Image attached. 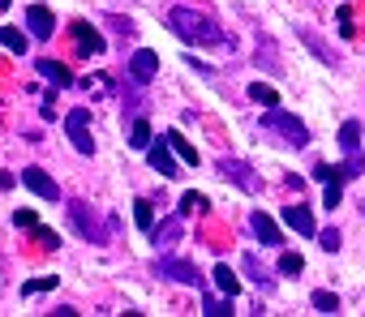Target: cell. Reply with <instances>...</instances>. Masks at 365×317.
<instances>
[{
    "instance_id": "obj_1",
    "label": "cell",
    "mask_w": 365,
    "mask_h": 317,
    "mask_svg": "<svg viewBox=\"0 0 365 317\" xmlns=\"http://www.w3.org/2000/svg\"><path fill=\"white\" fill-rule=\"evenodd\" d=\"M168 26L177 30L185 43H194V47H232V39H224V30H219L215 18H206V13L189 9V5H177V9H172V13H168Z\"/></svg>"
},
{
    "instance_id": "obj_2",
    "label": "cell",
    "mask_w": 365,
    "mask_h": 317,
    "mask_svg": "<svg viewBox=\"0 0 365 317\" xmlns=\"http://www.w3.org/2000/svg\"><path fill=\"white\" fill-rule=\"evenodd\" d=\"M262 129H266V133H275L279 141H288V146H305V141H310L305 124H301L297 116H288V112H279V107H266Z\"/></svg>"
},
{
    "instance_id": "obj_3",
    "label": "cell",
    "mask_w": 365,
    "mask_h": 317,
    "mask_svg": "<svg viewBox=\"0 0 365 317\" xmlns=\"http://www.w3.org/2000/svg\"><path fill=\"white\" fill-rule=\"evenodd\" d=\"M69 219H73V228L86 236V240H95V245H108V228H99V219H95V210L86 202H73L69 206Z\"/></svg>"
},
{
    "instance_id": "obj_4",
    "label": "cell",
    "mask_w": 365,
    "mask_h": 317,
    "mask_svg": "<svg viewBox=\"0 0 365 317\" xmlns=\"http://www.w3.org/2000/svg\"><path fill=\"white\" fill-rule=\"evenodd\" d=\"M65 129H69V141L77 146V154L95 150V141H90V112H86V107H73V112L65 116Z\"/></svg>"
},
{
    "instance_id": "obj_5",
    "label": "cell",
    "mask_w": 365,
    "mask_h": 317,
    "mask_svg": "<svg viewBox=\"0 0 365 317\" xmlns=\"http://www.w3.org/2000/svg\"><path fill=\"white\" fill-rule=\"evenodd\" d=\"M219 171H224L232 184H241L245 193H258V189H262V180L253 176V167H249V163H241V158H219Z\"/></svg>"
},
{
    "instance_id": "obj_6",
    "label": "cell",
    "mask_w": 365,
    "mask_h": 317,
    "mask_svg": "<svg viewBox=\"0 0 365 317\" xmlns=\"http://www.w3.org/2000/svg\"><path fill=\"white\" fill-rule=\"evenodd\" d=\"M22 184L30 189V193H39L43 202H56V197H60V189H56V180L47 176L43 167H22Z\"/></svg>"
},
{
    "instance_id": "obj_7",
    "label": "cell",
    "mask_w": 365,
    "mask_h": 317,
    "mask_svg": "<svg viewBox=\"0 0 365 317\" xmlns=\"http://www.w3.org/2000/svg\"><path fill=\"white\" fill-rule=\"evenodd\" d=\"M155 73H160V56H155L151 47H142V52H134V60H129V77H134V82H138V86H147Z\"/></svg>"
},
{
    "instance_id": "obj_8",
    "label": "cell",
    "mask_w": 365,
    "mask_h": 317,
    "mask_svg": "<svg viewBox=\"0 0 365 317\" xmlns=\"http://www.w3.org/2000/svg\"><path fill=\"white\" fill-rule=\"evenodd\" d=\"M155 271L168 275V279H177V283H189V288H198V283H202L194 266H189V262H177V258H168V253L160 258V266H155Z\"/></svg>"
},
{
    "instance_id": "obj_9",
    "label": "cell",
    "mask_w": 365,
    "mask_h": 317,
    "mask_svg": "<svg viewBox=\"0 0 365 317\" xmlns=\"http://www.w3.org/2000/svg\"><path fill=\"white\" fill-rule=\"evenodd\" d=\"M26 26H30V35H35V39H52L56 35V22H52V13H47L43 5H30L26 9Z\"/></svg>"
},
{
    "instance_id": "obj_10",
    "label": "cell",
    "mask_w": 365,
    "mask_h": 317,
    "mask_svg": "<svg viewBox=\"0 0 365 317\" xmlns=\"http://www.w3.org/2000/svg\"><path fill=\"white\" fill-rule=\"evenodd\" d=\"M249 228H253V236H258L262 245H284V236H279V228H275V219H271V215L253 210V215H249Z\"/></svg>"
},
{
    "instance_id": "obj_11",
    "label": "cell",
    "mask_w": 365,
    "mask_h": 317,
    "mask_svg": "<svg viewBox=\"0 0 365 317\" xmlns=\"http://www.w3.org/2000/svg\"><path fill=\"white\" fill-rule=\"evenodd\" d=\"M73 35H77V52H82V56H99L103 52V39H99V30H95V26L73 22Z\"/></svg>"
},
{
    "instance_id": "obj_12",
    "label": "cell",
    "mask_w": 365,
    "mask_h": 317,
    "mask_svg": "<svg viewBox=\"0 0 365 317\" xmlns=\"http://www.w3.org/2000/svg\"><path fill=\"white\" fill-rule=\"evenodd\" d=\"M284 223H288L297 236H314V215L305 206H284Z\"/></svg>"
},
{
    "instance_id": "obj_13",
    "label": "cell",
    "mask_w": 365,
    "mask_h": 317,
    "mask_svg": "<svg viewBox=\"0 0 365 317\" xmlns=\"http://www.w3.org/2000/svg\"><path fill=\"white\" fill-rule=\"evenodd\" d=\"M151 167L160 171V176H181L177 163H172V146H168V137L160 141V146H151Z\"/></svg>"
},
{
    "instance_id": "obj_14",
    "label": "cell",
    "mask_w": 365,
    "mask_h": 317,
    "mask_svg": "<svg viewBox=\"0 0 365 317\" xmlns=\"http://www.w3.org/2000/svg\"><path fill=\"white\" fill-rule=\"evenodd\" d=\"M177 240H181V215H177V219H164V223L155 228V249H164V253H168Z\"/></svg>"
},
{
    "instance_id": "obj_15",
    "label": "cell",
    "mask_w": 365,
    "mask_h": 317,
    "mask_svg": "<svg viewBox=\"0 0 365 317\" xmlns=\"http://www.w3.org/2000/svg\"><path fill=\"white\" fill-rule=\"evenodd\" d=\"M35 69H39V73H43L52 86H73V73H69L65 65H60V60H39Z\"/></svg>"
},
{
    "instance_id": "obj_16",
    "label": "cell",
    "mask_w": 365,
    "mask_h": 317,
    "mask_svg": "<svg viewBox=\"0 0 365 317\" xmlns=\"http://www.w3.org/2000/svg\"><path fill=\"white\" fill-rule=\"evenodd\" d=\"M241 266H245V275H249L253 283H258L262 292H271V288H275V279H271V275H266L262 266H258V258H253V253H245V258H241Z\"/></svg>"
},
{
    "instance_id": "obj_17",
    "label": "cell",
    "mask_w": 365,
    "mask_h": 317,
    "mask_svg": "<svg viewBox=\"0 0 365 317\" xmlns=\"http://www.w3.org/2000/svg\"><path fill=\"white\" fill-rule=\"evenodd\" d=\"M211 275H215V288H219V292H224L228 300H232L236 292H241V279H236V275L228 271V266H224V262H219V266H215V271H211Z\"/></svg>"
},
{
    "instance_id": "obj_18",
    "label": "cell",
    "mask_w": 365,
    "mask_h": 317,
    "mask_svg": "<svg viewBox=\"0 0 365 317\" xmlns=\"http://www.w3.org/2000/svg\"><path fill=\"white\" fill-rule=\"evenodd\" d=\"M340 146H344V154H357L361 150V124L357 120H344L340 124Z\"/></svg>"
},
{
    "instance_id": "obj_19",
    "label": "cell",
    "mask_w": 365,
    "mask_h": 317,
    "mask_svg": "<svg viewBox=\"0 0 365 317\" xmlns=\"http://www.w3.org/2000/svg\"><path fill=\"white\" fill-rule=\"evenodd\" d=\"M168 146H172V154H177V158H185V163H189V167H198V150H194V146H189V141H185V137H181L177 129H172V133H168Z\"/></svg>"
},
{
    "instance_id": "obj_20",
    "label": "cell",
    "mask_w": 365,
    "mask_h": 317,
    "mask_svg": "<svg viewBox=\"0 0 365 317\" xmlns=\"http://www.w3.org/2000/svg\"><path fill=\"white\" fill-rule=\"evenodd\" d=\"M134 223H138L142 232H155V202H147V197L134 202Z\"/></svg>"
},
{
    "instance_id": "obj_21",
    "label": "cell",
    "mask_w": 365,
    "mask_h": 317,
    "mask_svg": "<svg viewBox=\"0 0 365 317\" xmlns=\"http://www.w3.org/2000/svg\"><path fill=\"white\" fill-rule=\"evenodd\" d=\"M129 146H134V150H147V146H151V124L142 120V116L134 120V129H129Z\"/></svg>"
},
{
    "instance_id": "obj_22",
    "label": "cell",
    "mask_w": 365,
    "mask_h": 317,
    "mask_svg": "<svg viewBox=\"0 0 365 317\" xmlns=\"http://www.w3.org/2000/svg\"><path fill=\"white\" fill-rule=\"evenodd\" d=\"M0 47H9V52H26V35L18 26H5V30H0Z\"/></svg>"
},
{
    "instance_id": "obj_23",
    "label": "cell",
    "mask_w": 365,
    "mask_h": 317,
    "mask_svg": "<svg viewBox=\"0 0 365 317\" xmlns=\"http://www.w3.org/2000/svg\"><path fill=\"white\" fill-rule=\"evenodd\" d=\"M249 99H253V103H262V107H275V103H279V94H275V86L253 82V86H249Z\"/></svg>"
},
{
    "instance_id": "obj_24",
    "label": "cell",
    "mask_w": 365,
    "mask_h": 317,
    "mask_svg": "<svg viewBox=\"0 0 365 317\" xmlns=\"http://www.w3.org/2000/svg\"><path fill=\"white\" fill-rule=\"evenodd\" d=\"M211 210V202H206L202 193H185L181 197V215H206Z\"/></svg>"
},
{
    "instance_id": "obj_25",
    "label": "cell",
    "mask_w": 365,
    "mask_h": 317,
    "mask_svg": "<svg viewBox=\"0 0 365 317\" xmlns=\"http://www.w3.org/2000/svg\"><path fill=\"white\" fill-rule=\"evenodd\" d=\"M279 271L284 275H301L305 271V258H301V253H279Z\"/></svg>"
},
{
    "instance_id": "obj_26",
    "label": "cell",
    "mask_w": 365,
    "mask_h": 317,
    "mask_svg": "<svg viewBox=\"0 0 365 317\" xmlns=\"http://www.w3.org/2000/svg\"><path fill=\"white\" fill-rule=\"evenodd\" d=\"M314 309H318V313H340V300L331 292H314Z\"/></svg>"
},
{
    "instance_id": "obj_27",
    "label": "cell",
    "mask_w": 365,
    "mask_h": 317,
    "mask_svg": "<svg viewBox=\"0 0 365 317\" xmlns=\"http://www.w3.org/2000/svg\"><path fill=\"white\" fill-rule=\"evenodd\" d=\"M47 288H56V275H47V279H30V283H22V296H35V292H47Z\"/></svg>"
},
{
    "instance_id": "obj_28",
    "label": "cell",
    "mask_w": 365,
    "mask_h": 317,
    "mask_svg": "<svg viewBox=\"0 0 365 317\" xmlns=\"http://www.w3.org/2000/svg\"><path fill=\"white\" fill-rule=\"evenodd\" d=\"M202 313H206V317H224V313H232V309L224 305V300H215V296H206V300H202Z\"/></svg>"
},
{
    "instance_id": "obj_29",
    "label": "cell",
    "mask_w": 365,
    "mask_h": 317,
    "mask_svg": "<svg viewBox=\"0 0 365 317\" xmlns=\"http://www.w3.org/2000/svg\"><path fill=\"white\" fill-rule=\"evenodd\" d=\"M323 206H327V210H336V206H340V180H327V189H323Z\"/></svg>"
},
{
    "instance_id": "obj_30",
    "label": "cell",
    "mask_w": 365,
    "mask_h": 317,
    "mask_svg": "<svg viewBox=\"0 0 365 317\" xmlns=\"http://www.w3.org/2000/svg\"><path fill=\"white\" fill-rule=\"evenodd\" d=\"M318 245H323L327 253H336V249H340V232H336V228H327V232H318Z\"/></svg>"
},
{
    "instance_id": "obj_31",
    "label": "cell",
    "mask_w": 365,
    "mask_h": 317,
    "mask_svg": "<svg viewBox=\"0 0 365 317\" xmlns=\"http://www.w3.org/2000/svg\"><path fill=\"white\" fill-rule=\"evenodd\" d=\"M35 240H39L43 249H56V245H60V240H56V232H52V228H39V223H35Z\"/></svg>"
},
{
    "instance_id": "obj_32",
    "label": "cell",
    "mask_w": 365,
    "mask_h": 317,
    "mask_svg": "<svg viewBox=\"0 0 365 317\" xmlns=\"http://www.w3.org/2000/svg\"><path fill=\"white\" fill-rule=\"evenodd\" d=\"M13 223H18V228H35L39 219H35V210H18V215H13Z\"/></svg>"
},
{
    "instance_id": "obj_33",
    "label": "cell",
    "mask_w": 365,
    "mask_h": 317,
    "mask_svg": "<svg viewBox=\"0 0 365 317\" xmlns=\"http://www.w3.org/2000/svg\"><path fill=\"white\" fill-rule=\"evenodd\" d=\"M52 103H56V94H47L43 107H39V116H43V120H52V116H56V107H52Z\"/></svg>"
},
{
    "instance_id": "obj_34",
    "label": "cell",
    "mask_w": 365,
    "mask_h": 317,
    "mask_svg": "<svg viewBox=\"0 0 365 317\" xmlns=\"http://www.w3.org/2000/svg\"><path fill=\"white\" fill-rule=\"evenodd\" d=\"M13 180H18V176H9V171H0V189H13Z\"/></svg>"
}]
</instances>
